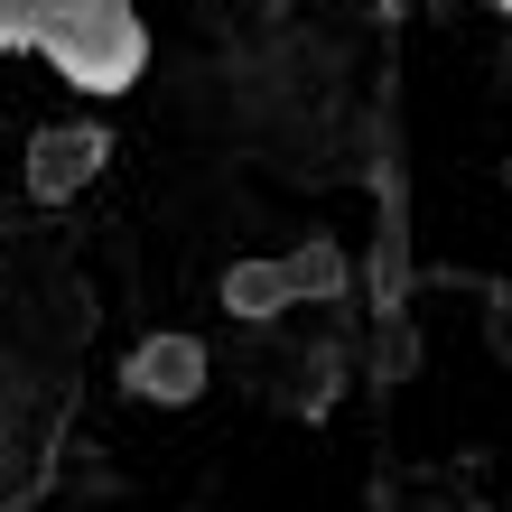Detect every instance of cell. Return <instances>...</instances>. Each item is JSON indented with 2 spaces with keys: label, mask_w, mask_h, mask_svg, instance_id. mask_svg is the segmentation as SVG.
<instances>
[{
  "label": "cell",
  "mask_w": 512,
  "mask_h": 512,
  "mask_svg": "<svg viewBox=\"0 0 512 512\" xmlns=\"http://www.w3.org/2000/svg\"><path fill=\"white\" fill-rule=\"evenodd\" d=\"M94 168H103V131L94 122H56V131L28 140V187L38 196H75Z\"/></svg>",
  "instance_id": "7a4b0ae2"
},
{
  "label": "cell",
  "mask_w": 512,
  "mask_h": 512,
  "mask_svg": "<svg viewBox=\"0 0 512 512\" xmlns=\"http://www.w3.org/2000/svg\"><path fill=\"white\" fill-rule=\"evenodd\" d=\"M0 38L47 47L84 94H122V84L140 75V56H149V47H140V19L122 10V0H28Z\"/></svg>",
  "instance_id": "6da1fadb"
},
{
  "label": "cell",
  "mask_w": 512,
  "mask_h": 512,
  "mask_svg": "<svg viewBox=\"0 0 512 512\" xmlns=\"http://www.w3.org/2000/svg\"><path fill=\"white\" fill-rule=\"evenodd\" d=\"M196 382H205V354L187 336H149L131 354V391L140 401H196Z\"/></svg>",
  "instance_id": "3957f363"
}]
</instances>
